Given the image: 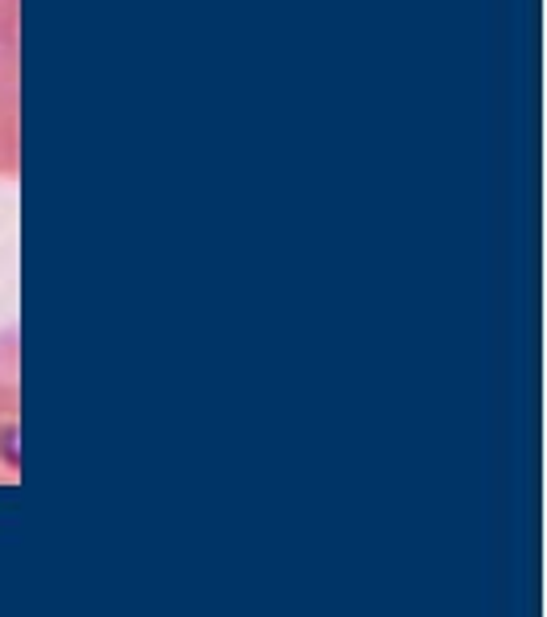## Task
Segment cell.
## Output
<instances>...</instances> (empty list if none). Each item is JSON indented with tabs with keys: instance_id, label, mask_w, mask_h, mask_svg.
Here are the masks:
<instances>
[{
	"instance_id": "6da1fadb",
	"label": "cell",
	"mask_w": 547,
	"mask_h": 617,
	"mask_svg": "<svg viewBox=\"0 0 547 617\" xmlns=\"http://www.w3.org/2000/svg\"><path fill=\"white\" fill-rule=\"evenodd\" d=\"M21 4L0 0V177H13L21 161V91H18Z\"/></svg>"
},
{
	"instance_id": "7a4b0ae2",
	"label": "cell",
	"mask_w": 547,
	"mask_h": 617,
	"mask_svg": "<svg viewBox=\"0 0 547 617\" xmlns=\"http://www.w3.org/2000/svg\"><path fill=\"white\" fill-rule=\"evenodd\" d=\"M13 424H18V366H13V338H0V478L18 474Z\"/></svg>"
}]
</instances>
